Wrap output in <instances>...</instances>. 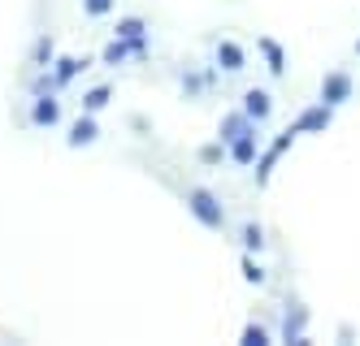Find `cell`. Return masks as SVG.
<instances>
[{"instance_id": "52a82bcc", "label": "cell", "mask_w": 360, "mask_h": 346, "mask_svg": "<svg viewBox=\"0 0 360 346\" xmlns=\"http://www.w3.org/2000/svg\"><path fill=\"white\" fill-rule=\"evenodd\" d=\"M330 126V104H313V109H304L300 113V121H295V130H300V135H321V130Z\"/></svg>"}, {"instance_id": "4fadbf2b", "label": "cell", "mask_w": 360, "mask_h": 346, "mask_svg": "<svg viewBox=\"0 0 360 346\" xmlns=\"http://www.w3.org/2000/svg\"><path fill=\"white\" fill-rule=\"evenodd\" d=\"M261 52H265V61H269V74L274 78H282V74H287V52H282V44L278 39H261Z\"/></svg>"}, {"instance_id": "8992f818", "label": "cell", "mask_w": 360, "mask_h": 346, "mask_svg": "<svg viewBox=\"0 0 360 346\" xmlns=\"http://www.w3.org/2000/svg\"><path fill=\"white\" fill-rule=\"evenodd\" d=\"M31 121H35V126H57V121H61V104H57L53 91H39V95H35V104H31Z\"/></svg>"}, {"instance_id": "9a60e30c", "label": "cell", "mask_w": 360, "mask_h": 346, "mask_svg": "<svg viewBox=\"0 0 360 346\" xmlns=\"http://www.w3.org/2000/svg\"><path fill=\"white\" fill-rule=\"evenodd\" d=\"M109 100H113V87H91V91L83 95V113H100Z\"/></svg>"}, {"instance_id": "5b68a950", "label": "cell", "mask_w": 360, "mask_h": 346, "mask_svg": "<svg viewBox=\"0 0 360 346\" xmlns=\"http://www.w3.org/2000/svg\"><path fill=\"white\" fill-rule=\"evenodd\" d=\"M143 31H148V26H143V18H122L113 35L131 44V48H135V57H143V52H148V35H143Z\"/></svg>"}, {"instance_id": "30bf717a", "label": "cell", "mask_w": 360, "mask_h": 346, "mask_svg": "<svg viewBox=\"0 0 360 346\" xmlns=\"http://www.w3.org/2000/svg\"><path fill=\"white\" fill-rule=\"evenodd\" d=\"M252 126H256V121H252V117H248L243 109H239V113H226V117H221V130H217V139H221V143L230 147V143H235L239 135H248Z\"/></svg>"}, {"instance_id": "d6986e66", "label": "cell", "mask_w": 360, "mask_h": 346, "mask_svg": "<svg viewBox=\"0 0 360 346\" xmlns=\"http://www.w3.org/2000/svg\"><path fill=\"white\" fill-rule=\"evenodd\" d=\"M35 65H39V69H48V65H53V39H48V35L35 44Z\"/></svg>"}, {"instance_id": "2e32d148", "label": "cell", "mask_w": 360, "mask_h": 346, "mask_svg": "<svg viewBox=\"0 0 360 346\" xmlns=\"http://www.w3.org/2000/svg\"><path fill=\"white\" fill-rule=\"evenodd\" d=\"M126 57H135V48L126 44V39H113V44H105V65H117V61H126Z\"/></svg>"}, {"instance_id": "7c38bea8", "label": "cell", "mask_w": 360, "mask_h": 346, "mask_svg": "<svg viewBox=\"0 0 360 346\" xmlns=\"http://www.w3.org/2000/svg\"><path fill=\"white\" fill-rule=\"evenodd\" d=\"M217 65H221L226 74H239V69H243V48H239L235 39H221V44H217Z\"/></svg>"}, {"instance_id": "5bb4252c", "label": "cell", "mask_w": 360, "mask_h": 346, "mask_svg": "<svg viewBox=\"0 0 360 346\" xmlns=\"http://www.w3.org/2000/svg\"><path fill=\"white\" fill-rule=\"evenodd\" d=\"M53 65H57V69H53V78H57V87H65L70 78H79V74L87 69V61H83V57H57Z\"/></svg>"}, {"instance_id": "8fae6325", "label": "cell", "mask_w": 360, "mask_h": 346, "mask_svg": "<svg viewBox=\"0 0 360 346\" xmlns=\"http://www.w3.org/2000/svg\"><path fill=\"white\" fill-rule=\"evenodd\" d=\"M243 113H248L252 121H265V117L274 113V100H269V91H261V87H252V91L243 95Z\"/></svg>"}, {"instance_id": "3957f363", "label": "cell", "mask_w": 360, "mask_h": 346, "mask_svg": "<svg viewBox=\"0 0 360 346\" xmlns=\"http://www.w3.org/2000/svg\"><path fill=\"white\" fill-rule=\"evenodd\" d=\"M230 161H235V165H256V161H261V139H256V126L248 130V135H239L235 143H230Z\"/></svg>"}, {"instance_id": "ac0fdd59", "label": "cell", "mask_w": 360, "mask_h": 346, "mask_svg": "<svg viewBox=\"0 0 360 346\" xmlns=\"http://www.w3.org/2000/svg\"><path fill=\"white\" fill-rule=\"evenodd\" d=\"M269 342V329L265 325H248L243 329V346H265Z\"/></svg>"}, {"instance_id": "9c48e42d", "label": "cell", "mask_w": 360, "mask_h": 346, "mask_svg": "<svg viewBox=\"0 0 360 346\" xmlns=\"http://www.w3.org/2000/svg\"><path fill=\"white\" fill-rule=\"evenodd\" d=\"M304 325H308V307L291 303L287 321H282V342H295V346H304V342H308V338H304Z\"/></svg>"}, {"instance_id": "44dd1931", "label": "cell", "mask_w": 360, "mask_h": 346, "mask_svg": "<svg viewBox=\"0 0 360 346\" xmlns=\"http://www.w3.org/2000/svg\"><path fill=\"white\" fill-rule=\"evenodd\" d=\"M83 9H87V18H105L113 9V0H83Z\"/></svg>"}, {"instance_id": "ffe728a7", "label": "cell", "mask_w": 360, "mask_h": 346, "mask_svg": "<svg viewBox=\"0 0 360 346\" xmlns=\"http://www.w3.org/2000/svg\"><path fill=\"white\" fill-rule=\"evenodd\" d=\"M243 277H248L252 286H261V281H265V269H261V264H256V260L248 255V260H243Z\"/></svg>"}, {"instance_id": "6da1fadb", "label": "cell", "mask_w": 360, "mask_h": 346, "mask_svg": "<svg viewBox=\"0 0 360 346\" xmlns=\"http://www.w3.org/2000/svg\"><path fill=\"white\" fill-rule=\"evenodd\" d=\"M187 208H191V217H195L200 225H209V229H221V225H226V212H221L217 195H213V191H204V186L187 191Z\"/></svg>"}, {"instance_id": "ba28073f", "label": "cell", "mask_w": 360, "mask_h": 346, "mask_svg": "<svg viewBox=\"0 0 360 346\" xmlns=\"http://www.w3.org/2000/svg\"><path fill=\"white\" fill-rule=\"evenodd\" d=\"M100 139V126H96V113H83L79 121L70 126V135H65V143L70 147H87V143H96Z\"/></svg>"}, {"instance_id": "7a4b0ae2", "label": "cell", "mask_w": 360, "mask_h": 346, "mask_svg": "<svg viewBox=\"0 0 360 346\" xmlns=\"http://www.w3.org/2000/svg\"><path fill=\"white\" fill-rule=\"evenodd\" d=\"M295 135H300V130L291 126L287 135H278V139H274V147H269V152L261 156V161H256V186H265V182L274 178V165H278V156H282V152H287V147L295 143Z\"/></svg>"}, {"instance_id": "e0dca14e", "label": "cell", "mask_w": 360, "mask_h": 346, "mask_svg": "<svg viewBox=\"0 0 360 346\" xmlns=\"http://www.w3.org/2000/svg\"><path fill=\"white\" fill-rule=\"evenodd\" d=\"M243 247H248V251H261V247H265L261 225H243Z\"/></svg>"}, {"instance_id": "7402d4cb", "label": "cell", "mask_w": 360, "mask_h": 346, "mask_svg": "<svg viewBox=\"0 0 360 346\" xmlns=\"http://www.w3.org/2000/svg\"><path fill=\"white\" fill-rule=\"evenodd\" d=\"M356 52H360V44H356Z\"/></svg>"}, {"instance_id": "277c9868", "label": "cell", "mask_w": 360, "mask_h": 346, "mask_svg": "<svg viewBox=\"0 0 360 346\" xmlns=\"http://www.w3.org/2000/svg\"><path fill=\"white\" fill-rule=\"evenodd\" d=\"M352 95V74H343V69H334V74H326V83H321V104H343Z\"/></svg>"}]
</instances>
